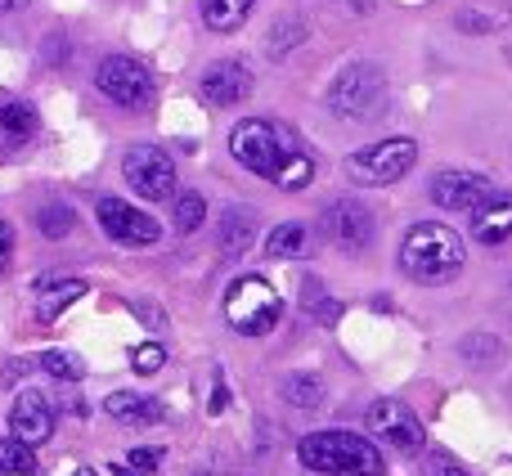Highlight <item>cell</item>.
Returning <instances> with one entry per match:
<instances>
[{
	"label": "cell",
	"mask_w": 512,
	"mask_h": 476,
	"mask_svg": "<svg viewBox=\"0 0 512 476\" xmlns=\"http://www.w3.org/2000/svg\"><path fill=\"white\" fill-rule=\"evenodd\" d=\"M230 153H234V162H243V167L256 171V176L274 180L279 189H306L310 176H315L306 153L292 149V144L279 135V126L261 122V117H248V122L234 126Z\"/></svg>",
	"instance_id": "cell-1"
},
{
	"label": "cell",
	"mask_w": 512,
	"mask_h": 476,
	"mask_svg": "<svg viewBox=\"0 0 512 476\" xmlns=\"http://www.w3.org/2000/svg\"><path fill=\"white\" fill-rule=\"evenodd\" d=\"M400 270L414 283H423V288L450 283L463 270V238L450 225H436V221L414 225L400 238Z\"/></svg>",
	"instance_id": "cell-2"
},
{
	"label": "cell",
	"mask_w": 512,
	"mask_h": 476,
	"mask_svg": "<svg viewBox=\"0 0 512 476\" xmlns=\"http://www.w3.org/2000/svg\"><path fill=\"white\" fill-rule=\"evenodd\" d=\"M297 459L301 468L324 472V476H382V454L364 436L342 432V427L301 436Z\"/></svg>",
	"instance_id": "cell-3"
},
{
	"label": "cell",
	"mask_w": 512,
	"mask_h": 476,
	"mask_svg": "<svg viewBox=\"0 0 512 476\" xmlns=\"http://www.w3.org/2000/svg\"><path fill=\"white\" fill-rule=\"evenodd\" d=\"M328 108L346 122H373L387 108V77L373 63H351L337 72V81L328 86Z\"/></svg>",
	"instance_id": "cell-4"
},
{
	"label": "cell",
	"mask_w": 512,
	"mask_h": 476,
	"mask_svg": "<svg viewBox=\"0 0 512 476\" xmlns=\"http://www.w3.org/2000/svg\"><path fill=\"white\" fill-rule=\"evenodd\" d=\"M279 315H283L279 292H274L265 279H256V274L234 279L230 292H225V319H230V328L243 337H265L274 324H279Z\"/></svg>",
	"instance_id": "cell-5"
},
{
	"label": "cell",
	"mask_w": 512,
	"mask_h": 476,
	"mask_svg": "<svg viewBox=\"0 0 512 476\" xmlns=\"http://www.w3.org/2000/svg\"><path fill=\"white\" fill-rule=\"evenodd\" d=\"M418 162V144L414 140H378L369 149L351 153L346 158V176L364 189H378V185H396L400 176H409V167Z\"/></svg>",
	"instance_id": "cell-6"
},
{
	"label": "cell",
	"mask_w": 512,
	"mask_h": 476,
	"mask_svg": "<svg viewBox=\"0 0 512 476\" xmlns=\"http://www.w3.org/2000/svg\"><path fill=\"white\" fill-rule=\"evenodd\" d=\"M95 90L104 99H113L117 108H131L135 113V108H149L153 77L140 59H131V54H108V59H99V68H95Z\"/></svg>",
	"instance_id": "cell-7"
},
{
	"label": "cell",
	"mask_w": 512,
	"mask_h": 476,
	"mask_svg": "<svg viewBox=\"0 0 512 476\" xmlns=\"http://www.w3.org/2000/svg\"><path fill=\"white\" fill-rule=\"evenodd\" d=\"M122 176L149 203H171L176 198V162L158 144H131L122 158Z\"/></svg>",
	"instance_id": "cell-8"
},
{
	"label": "cell",
	"mask_w": 512,
	"mask_h": 476,
	"mask_svg": "<svg viewBox=\"0 0 512 476\" xmlns=\"http://www.w3.org/2000/svg\"><path fill=\"white\" fill-rule=\"evenodd\" d=\"M369 432L378 436L382 445L400 450V454H418L427 445L423 423L409 414V405H400V400H391V396H382V400L369 405Z\"/></svg>",
	"instance_id": "cell-9"
},
{
	"label": "cell",
	"mask_w": 512,
	"mask_h": 476,
	"mask_svg": "<svg viewBox=\"0 0 512 476\" xmlns=\"http://www.w3.org/2000/svg\"><path fill=\"white\" fill-rule=\"evenodd\" d=\"M95 216H99V225H104V234L122 247H153L162 238L158 221H153L149 212H140V207L122 203V198H99Z\"/></svg>",
	"instance_id": "cell-10"
},
{
	"label": "cell",
	"mask_w": 512,
	"mask_h": 476,
	"mask_svg": "<svg viewBox=\"0 0 512 476\" xmlns=\"http://www.w3.org/2000/svg\"><path fill=\"white\" fill-rule=\"evenodd\" d=\"M319 225H324L328 243H337L342 252H360V247H369V238H373V216H369V207L355 203V198H337L333 207H324Z\"/></svg>",
	"instance_id": "cell-11"
},
{
	"label": "cell",
	"mask_w": 512,
	"mask_h": 476,
	"mask_svg": "<svg viewBox=\"0 0 512 476\" xmlns=\"http://www.w3.org/2000/svg\"><path fill=\"white\" fill-rule=\"evenodd\" d=\"M9 436H18L23 445H45L54 436V405L41 391H18L9 409Z\"/></svg>",
	"instance_id": "cell-12"
},
{
	"label": "cell",
	"mask_w": 512,
	"mask_h": 476,
	"mask_svg": "<svg viewBox=\"0 0 512 476\" xmlns=\"http://www.w3.org/2000/svg\"><path fill=\"white\" fill-rule=\"evenodd\" d=\"M203 99L212 108H234V104H243V99L252 95V72L243 68V63H234V59H221V63H212V68L203 72Z\"/></svg>",
	"instance_id": "cell-13"
},
{
	"label": "cell",
	"mask_w": 512,
	"mask_h": 476,
	"mask_svg": "<svg viewBox=\"0 0 512 476\" xmlns=\"http://www.w3.org/2000/svg\"><path fill=\"white\" fill-rule=\"evenodd\" d=\"M486 194H490V180L481 171H441L432 180V198L445 212H472Z\"/></svg>",
	"instance_id": "cell-14"
},
{
	"label": "cell",
	"mask_w": 512,
	"mask_h": 476,
	"mask_svg": "<svg viewBox=\"0 0 512 476\" xmlns=\"http://www.w3.org/2000/svg\"><path fill=\"white\" fill-rule=\"evenodd\" d=\"M468 216H472V238H477V243L499 247L512 238V198L508 194H495V189H490Z\"/></svg>",
	"instance_id": "cell-15"
},
{
	"label": "cell",
	"mask_w": 512,
	"mask_h": 476,
	"mask_svg": "<svg viewBox=\"0 0 512 476\" xmlns=\"http://www.w3.org/2000/svg\"><path fill=\"white\" fill-rule=\"evenodd\" d=\"M104 409L113 414V423H122V427H153L167 418L158 400H144V396H135V391H113V396L104 400Z\"/></svg>",
	"instance_id": "cell-16"
},
{
	"label": "cell",
	"mask_w": 512,
	"mask_h": 476,
	"mask_svg": "<svg viewBox=\"0 0 512 476\" xmlns=\"http://www.w3.org/2000/svg\"><path fill=\"white\" fill-rule=\"evenodd\" d=\"M77 297H86V283L81 279H59V283H41L36 288V315L41 319H54L72 306Z\"/></svg>",
	"instance_id": "cell-17"
},
{
	"label": "cell",
	"mask_w": 512,
	"mask_h": 476,
	"mask_svg": "<svg viewBox=\"0 0 512 476\" xmlns=\"http://www.w3.org/2000/svg\"><path fill=\"white\" fill-rule=\"evenodd\" d=\"M256 0H203V23L207 32H239L248 23Z\"/></svg>",
	"instance_id": "cell-18"
},
{
	"label": "cell",
	"mask_w": 512,
	"mask_h": 476,
	"mask_svg": "<svg viewBox=\"0 0 512 476\" xmlns=\"http://www.w3.org/2000/svg\"><path fill=\"white\" fill-rule=\"evenodd\" d=\"M279 396L297 409H315L319 400H324V382H319L315 373H288V378L279 382Z\"/></svg>",
	"instance_id": "cell-19"
},
{
	"label": "cell",
	"mask_w": 512,
	"mask_h": 476,
	"mask_svg": "<svg viewBox=\"0 0 512 476\" xmlns=\"http://www.w3.org/2000/svg\"><path fill=\"white\" fill-rule=\"evenodd\" d=\"M0 131H5L9 140H27V135L36 131V108L27 104V99H5V104H0Z\"/></svg>",
	"instance_id": "cell-20"
},
{
	"label": "cell",
	"mask_w": 512,
	"mask_h": 476,
	"mask_svg": "<svg viewBox=\"0 0 512 476\" xmlns=\"http://www.w3.org/2000/svg\"><path fill=\"white\" fill-rule=\"evenodd\" d=\"M252 234H256V221L248 212H225L221 216V252L225 256H239L243 247L252 243Z\"/></svg>",
	"instance_id": "cell-21"
},
{
	"label": "cell",
	"mask_w": 512,
	"mask_h": 476,
	"mask_svg": "<svg viewBox=\"0 0 512 476\" xmlns=\"http://www.w3.org/2000/svg\"><path fill=\"white\" fill-rule=\"evenodd\" d=\"M36 472V450L23 445L18 436L0 441V476H32Z\"/></svg>",
	"instance_id": "cell-22"
},
{
	"label": "cell",
	"mask_w": 512,
	"mask_h": 476,
	"mask_svg": "<svg viewBox=\"0 0 512 476\" xmlns=\"http://www.w3.org/2000/svg\"><path fill=\"white\" fill-rule=\"evenodd\" d=\"M306 252V225H274L265 238V256H301Z\"/></svg>",
	"instance_id": "cell-23"
},
{
	"label": "cell",
	"mask_w": 512,
	"mask_h": 476,
	"mask_svg": "<svg viewBox=\"0 0 512 476\" xmlns=\"http://www.w3.org/2000/svg\"><path fill=\"white\" fill-rule=\"evenodd\" d=\"M203 221H207L203 194H198V189H185V194L176 198V230H180V234H194Z\"/></svg>",
	"instance_id": "cell-24"
},
{
	"label": "cell",
	"mask_w": 512,
	"mask_h": 476,
	"mask_svg": "<svg viewBox=\"0 0 512 476\" xmlns=\"http://www.w3.org/2000/svg\"><path fill=\"white\" fill-rule=\"evenodd\" d=\"M459 355L463 360H472V364H490V360L504 355V346H499V337H490V333H472V337H463Z\"/></svg>",
	"instance_id": "cell-25"
},
{
	"label": "cell",
	"mask_w": 512,
	"mask_h": 476,
	"mask_svg": "<svg viewBox=\"0 0 512 476\" xmlns=\"http://www.w3.org/2000/svg\"><path fill=\"white\" fill-rule=\"evenodd\" d=\"M41 369L50 373V378H59V382H77L81 378V360L77 355H68V351H45Z\"/></svg>",
	"instance_id": "cell-26"
},
{
	"label": "cell",
	"mask_w": 512,
	"mask_h": 476,
	"mask_svg": "<svg viewBox=\"0 0 512 476\" xmlns=\"http://www.w3.org/2000/svg\"><path fill=\"white\" fill-rule=\"evenodd\" d=\"M36 225H41L45 238H68L77 221H72L68 207H45V212H36Z\"/></svg>",
	"instance_id": "cell-27"
},
{
	"label": "cell",
	"mask_w": 512,
	"mask_h": 476,
	"mask_svg": "<svg viewBox=\"0 0 512 476\" xmlns=\"http://www.w3.org/2000/svg\"><path fill=\"white\" fill-rule=\"evenodd\" d=\"M301 41V23H292V18H279L270 32V59H283V54H292V45Z\"/></svg>",
	"instance_id": "cell-28"
},
{
	"label": "cell",
	"mask_w": 512,
	"mask_h": 476,
	"mask_svg": "<svg viewBox=\"0 0 512 476\" xmlns=\"http://www.w3.org/2000/svg\"><path fill=\"white\" fill-rule=\"evenodd\" d=\"M162 364H167V351H162L158 342H144V346H135V351H131V369L140 373V378H149V373H158Z\"/></svg>",
	"instance_id": "cell-29"
},
{
	"label": "cell",
	"mask_w": 512,
	"mask_h": 476,
	"mask_svg": "<svg viewBox=\"0 0 512 476\" xmlns=\"http://www.w3.org/2000/svg\"><path fill=\"white\" fill-rule=\"evenodd\" d=\"M306 301H310V315H315L319 324H337V315H342V310H337V301L319 292L315 279H306Z\"/></svg>",
	"instance_id": "cell-30"
},
{
	"label": "cell",
	"mask_w": 512,
	"mask_h": 476,
	"mask_svg": "<svg viewBox=\"0 0 512 476\" xmlns=\"http://www.w3.org/2000/svg\"><path fill=\"white\" fill-rule=\"evenodd\" d=\"M158 463H162V454L149 450V445H144V450H131V468L135 472H158Z\"/></svg>",
	"instance_id": "cell-31"
},
{
	"label": "cell",
	"mask_w": 512,
	"mask_h": 476,
	"mask_svg": "<svg viewBox=\"0 0 512 476\" xmlns=\"http://www.w3.org/2000/svg\"><path fill=\"white\" fill-rule=\"evenodd\" d=\"M9 252H14V230H9V225L0 221V270L9 265Z\"/></svg>",
	"instance_id": "cell-32"
},
{
	"label": "cell",
	"mask_w": 512,
	"mask_h": 476,
	"mask_svg": "<svg viewBox=\"0 0 512 476\" xmlns=\"http://www.w3.org/2000/svg\"><path fill=\"white\" fill-rule=\"evenodd\" d=\"M432 476H468V472H463L459 463H450V459H436L432 463Z\"/></svg>",
	"instance_id": "cell-33"
},
{
	"label": "cell",
	"mask_w": 512,
	"mask_h": 476,
	"mask_svg": "<svg viewBox=\"0 0 512 476\" xmlns=\"http://www.w3.org/2000/svg\"><path fill=\"white\" fill-rule=\"evenodd\" d=\"M27 0H0V14H14V9H23Z\"/></svg>",
	"instance_id": "cell-34"
},
{
	"label": "cell",
	"mask_w": 512,
	"mask_h": 476,
	"mask_svg": "<svg viewBox=\"0 0 512 476\" xmlns=\"http://www.w3.org/2000/svg\"><path fill=\"white\" fill-rule=\"evenodd\" d=\"M113 476H135L131 468H113Z\"/></svg>",
	"instance_id": "cell-35"
},
{
	"label": "cell",
	"mask_w": 512,
	"mask_h": 476,
	"mask_svg": "<svg viewBox=\"0 0 512 476\" xmlns=\"http://www.w3.org/2000/svg\"><path fill=\"white\" fill-rule=\"evenodd\" d=\"M72 476H90V472H86V468H81V472H72Z\"/></svg>",
	"instance_id": "cell-36"
}]
</instances>
